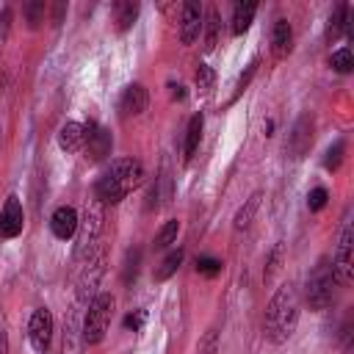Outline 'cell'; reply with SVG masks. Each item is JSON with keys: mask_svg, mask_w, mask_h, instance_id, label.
Segmentation results:
<instances>
[{"mask_svg": "<svg viewBox=\"0 0 354 354\" xmlns=\"http://www.w3.org/2000/svg\"><path fill=\"white\" fill-rule=\"evenodd\" d=\"M53 332H55V321H53V313L47 307H39L33 310L30 321H28V340H30V348L36 354H47L50 343H53Z\"/></svg>", "mask_w": 354, "mask_h": 354, "instance_id": "cell-7", "label": "cell"}, {"mask_svg": "<svg viewBox=\"0 0 354 354\" xmlns=\"http://www.w3.org/2000/svg\"><path fill=\"white\" fill-rule=\"evenodd\" d=\"M202 33V6L196 3H183L180 8V41L194 44Z\"/></svg>", "mask_w": 354, "mask_h": 354, "instance_id": "cell-12", "label": "cell"}, {"mask_svg": "<svg viewBox=\"0 0 354 354\" xmlns=\"http://www.w3.org/2000/svg\"><path fill=\"white\" fill-rule=\"evenodd\" d=\"M77 224H80V218H77V210H75L72 205H61V207H55L53 216H50V232H53L58 241L75 238Z\"/></svg>", "mask_w": 354, "mask_h": 354, "instance_id": "cell-11", "label": "cell"}, {"mask_svg": "<svg viewBox=\"0 0 354 354\" xmlns=\"http://www.w3.org/2000/svg\"><path fill=\"white\" fill-rule=\"evenodd\" d=\"M254 69H257V61H252L249 66H246V75H241V80H238V91H235V97L249 86V80H252V75H254Z\"/></svg>", "mask_w": 354, "mask_h": 354, "instance_id": "cell-36", "label": "cell"}, {"mask_svg": "<svg viewBox=\"0 0 354 354\" xmlns=\"http://www.w3.org/2000/svg\"><path fill=\"white\" fill-rule=\"evenodd\" d=\"M83 141H86V124L80 122H64L61 130H58V147L64 152H80L83 149Z\"/></svg>", "mask_w": 354, "mask_h": 354, "instance_id": "cell-16", "label": "cell"}, {"mask_svg": "<svg viewBox=\"0 0 354 354\" xmlns=\"http://www.w3.org/2000/svg\"><path fill=\"white\" fill-rule=\"evenodd\" d=\"M343 33H351V6L348 3H340V6H335L332 8V14H329V19H326V41L332 44V41H337Z\"/></svg>", "mask_w": 354, "mask_h": 354, "instance_id": "cell-15", "label": "cell"}, {"mask_svg": "<svg viewBox=\"0 0 354 354\" xmlns=\"http://www.w3.org/2000/svg\"><path fill=\"white\" fill-rule=\"evenodd\" d=\"M343 152H346V141L337 138V141L326 149V155H324V169H326V171H337L340 163H343Z\"/></svg>", "mask_w": 354, "mask_h": 354, "instance_id": "cell-28", "label": "cell"}, {"mask_svg": "<svg viewBox=\"0 0 354 354\" xmlns=\"http://www.w3.org/2000/svg\"><path fill=\"white\" fill-rule=\"evenodd\" d=\"M177 232H180V221H177V218L163 221V227H160V230L155 232V238H152V249H158V252L169 249L171 243H177Z\"/></svg>", "mask_w": 354, "mask_h": 354, "instance_id": "cell-23", "label": "cell"}, {"mask_svg": "<svg viewBox=\"0 0 354 354\" xmlns=\"http://www.w3.org/2000/svg\"><path fill=\"white\" fill-rule=\"evenodd\" d=\"M196 354H218V332L216 329H207L196 346Z\"/></svg>", "mask_w": 354, "mask_h": 354, "instance_id": "cell-31", "label": "cell"}, {"mask_svg": "<svg viewBox=\"0 0 354 354\" xmlns=\"http://www.w3.org/2000/svg\"><path fill=\"white\" fill-rule=\"evenodd\" d=\"M144 183V163L136 158H116L94 183V199L100 205H119Z\"/></svg>", "mask_w": 354, "mask_h": 354, "instance_id": "cell-2", "label": "cell"}, {"mask_svg": "<svg viewBox=\"0 0 354 354\" xmlns=\"http://www.w3.org/2000/svg\"><path fill=\"white\" fill-rule=\"evenodd\" d=\"M221 268H224V263L218 257H210V254H199L196 257V271L202 277H216V274H221Z\"/></svg>", "mask_w": 354, "mask_h": 354, "instance_id": "cell-29", "label": "cell"}, {"mask_svg": "<svg viewBox=\"0 0 354 354\" xmlns=\"http://www.w3.org/2000/svg\"><path fill=\"white\" fill-rule=\"evenodd\" d=\"M202 127H205V116H202V113H194V116L188 119V130H185V147H183L185 160H191V158L196 155L199 141H202Z\"/></svg>", "mask_w": 354, "mask_h": 354, "instance_id": "cell-19", "label": "cell"}, {"mask_svg": "<svg viewBox=\"0 0 354 354\" xmlns=\"http://www.w3.org/2000/svg\"><path fill=\"white\" fill-rule=\"evenodd\" d=\"M111 149H113V138H111V133H108L102 124L88 122V124H86V141H83V152H86V158H88L91 163H100V160H105V158L111 155Z\"/></svg>", "mask_w": 354, "mask_h": 354, "instance_id": "cell-8", "label": "cell"}, {"mask_svg": "<svg viewBox=\"0 0 354 354\" xmlns=\"http://www.w3.org/2000/svg\"><path fill=\"white\" fill-rule=\"evenodd\" d=\"M83 315H80V301L69 310L64 318V340H61V354H83Z\"/></svg>", "mask_w": 354, "mask_h": 354, "instance_id": "cell-10", "label": "cell"}, {"mask_svg": "<svg viewBox=\"0 0 354 354\" xmlns=\"http://www.w3.org/2000/svg\"><path fill=\"white\" fill-rule=\"evenodd\" d=\"M147 105H149V94H147V88H144L141 83H130V86L122 91V97H119V113H122L124 119L144 113Z\"/></svg>", "mask_w": 354, "mask_h": 354, "instance_id": "cell-13", "label": "cell"}, {"mask_svg": "<svg viewBox=\"0 0 354 354\" xmlns=\"http://www.w3.org/2000/svg\"><path fill=\"white\" fill-rule=\"evenodd\" d=\"M335 288H337V279H335V271H332V257H321L315 263V268L310 271V277H307V288H304L307 307L315 310V313L332 307Z\"/></svg>", "mask_w": 354, "mask_h": 354, "instance_id": "cell-3", "label": "cell"}, {"mask_svg": "<svg viewBox=\"0 0 354 354\" xmlns=\"http://www.w3.org/2000/svg\"><path fill=\"white\" fill-rule=\"evenodd\" d=\"M22 227H25L22 202H19L17 194H8V196H6V205H3V210H0V238L11 241V238H17V235L22 232Z\"/></svg>", "mask_w": 354, "mask_h": 354, "instance_id": "cell-9", "label": "cell"}, {"mask_svg": "<svg viewBox=\"0 0 354 354\" xmlns=\"http://www.w3.org/2000/svg\"><path fill=\"white\" fill-rule=\"evenodd\" d=\"M8 28H11V8H3V14H0V44L8 36Z\"/></svg>", "mask_w": 354, "mask_h": 354, "instance_id": "cell-35", "label": "cell"}, {"mask_svg": "<svg viewBox=\"0 0 354 354\" xmlns=\"http://www.w3.org/2000/svg\"><path fill=\"white\" fill-rule=\"evenodd\" d=\"M138 3H113V22H116V30H130L136 17H138Z\"/></svg>", "mask_w": 354, "mask_h": 354, "instance_id": "cell-22", "label": "cell"}, {"mask_svg": "<svg viewBox=\"0 0 354 354\" xmlns=\"http://www.w3.org/2000/svg\"><path fill=\"white\" fill-rule=\"evenodd\" d=\"M313 141H315V119H313V113L296 116V122L290 124L288 141H285V152H288L293 160H301V158H307V152L313 149Z\"/></svg>", "mask_w": 354, "mask_h": 354, "instance_id": "cell-5", "label": "cell"}, {"mask_svg": "<svg viewBox=\"0 0 354 354\" xmlns=\"http://www.w3.org/2000/svg\"><path fill=\"white\" fill-rule=\"evenodd\" d=\"M183 257H185V252H183L180 246H174V249L160 260V266L155 268V282H166V279H171V277L177 274V268L183 266Z\"/></svg>", "mask_w": 354, "mask_h": 354, "instance_id": "cell-20", "label": "cell"}, {"mask_svg": "<svg viewBox=\"0 0 354 354\" xmlns=\"http://www.w3.org/2000/svg\"><path fill=\"white\" fill-rule=\"evenodd\" d=\"M271 50L277 58H285L293 50V28L288 19H277L271 28Z\"/></svg>", "mask_w": 354, "mask_h": 354, "instance_id": "cell-17", "label": "cell"}, {"mask_svg": "<svg viewBox=\"0 0 354 354\" xmlns=\"http://www.w3.org/2000/svg\"><path fill=\"white\" fill-rule=\"evenodd\" d=\"M254 14H257V3H235V8H232V19H230V30H232V36H243V33L252 28Z\"/></svg>", "mask_w": 354, "mask_h": 354, "instance_id": "cell-18", "label": "cell"}, {"mask_svg": "<svg viewBox=\"0 0 354 354\" xmlns=\"http://www.w3.org/2000/svg\"><path fill=\"white\" fill-rule=\"evenodd\" d=\"M171 97H174V100H185V91H183V86H180V83H177V86L171 83Z\"/></svg>", "mask_w": 354, "mask_h": 354, "instance_id": "cell-39", "label": "cell"}, {"mask_svg": "<svg viewBox=\"0 0 354 354\" xmlns=\"http://www.w3.org/2000/svg\"><path fill=\"white\" fill-rule=\"evenodd\" d=\"M22 14H25V22H28V28H30V30H36V28L44 22V14H47V3H44V0H30V3H25Z\"/></svg>", "mask_w": 354, "mask_h": 354, "instance_id": "cell-24", "label": "cell"}, {"mask_svg": "<svg viewBox=\"0 0 354 354\" xmlns=\"http://www.w3.org/2000/svg\"><path fill=\"white\" fill-rule=\"evenodd\" d=\"M257 207H260V191H254L241 207H238V213H235V221H232V227H235V232H241V230H246L249 224H252V218H254V213H257Z\"/></svg>", "mask_w": 354, "mask_h": 354, "instance_id": "cell-21", "label": "cell"}, {"mask_svg": "<svg viewBox=\"0 0 354 354\" xmlns=\"http://www.w3.org/2000/svg\"><path fill=\"white\" fill-rule=\"evenodd\" d=\"M111 315H113V296L102 290L88 301V310L83 315V343L86 346L102 343V337L108 335V326H111Z\"/></svg>", "mask_w": 354, "mask_h": 354, "instance_id": "cell-4", "label": "cell"}, {"mask_svg": "<svg viewBox=\"0 0 354 354\" xmlns=\"http://www.w3.org/2000/svg\"><path fill=\"white\" fill-rule=\"evenodd\" d=\"M202 28H205V53H210L218 41V14H216V8H207V19L202 22Z\"/></svg>", "mask_w": 354, "mask_h": 354, "instance_id": "cell-26", "label": "cell"}, {"mask_svg": "<svg viewBox=\"0 0 354 354\" xmlns=\"http://www.w3.org/2000/svg\"><path fill=\"white\" fill-rule=\"evenodd\" d=\"M138 266H141V249H127V254H124V266H122V282H124V285L136 282V277H138Z\"/></svg>", "mask_w": 354, "mask_h": 354, "instance_id": "cell-25", "label": "cell"}, {"mask_svg": "<svg viewBox=\"0 0 354 354\" xmlns=\"http://www.w3.org/2000/svg\"><path fill=\"white\" fill-rule=\"evenodd\" d=\"M213 80H216V75H213V69H210L207 64H199V69H196V88L207 94V91L213 88Z\"/></svg>", "mask_w": 354, "mask_h": 354, "instance_id": "cell-32", "label": "cell"}, {"mask_svg": "<svg viewBox=\"0 0 354 354\" xmlns=\"http://www.w3.org/2000/svg\"><path fill=\"white\" fill-rule=\"evenodd\" d=\"M329 66H332L335 72H340V75H348V72L354 69V58H351V50H348V47H340V50H335V53L329 55Z\"/></svg>", "mask_w": 354, "mask_h": 354, "instance_id": "cell-27", "label": "cell"}, {"mask_svg": "<svg viewBox=\"0 0 354 354\" xmlns=\"http://www.w3.org/2000/svg\"><path fill=\"white\" fill-rule=\"evenodd\" d=\"M332 271H335L337 285H351V279H354V232H351L348 221L340 230V241H337V249L332 257Z\"/></svg>", "mask_w": 354, "mask_h": 354, "instance_id": "cell-6", "label": "cell"}, {"mask_svg": "<svg viewBox=\"0 0 354 354\" xmlns=\"http://www.w3.org/2000/svg\"><path fill=\"white\" fill-rule=\"evenodd\" d=\"M0 354H11V346H8V335L0 332Z\"/></svg>", "mask_w": 354, "mask_h": 354, "instance_id": "cell-38", "label": "cell"}, {"mask_svg": "<svg viewBox=\"0 0 354 354\" xmlns=\"http://www.w3.org/2000/svg\"><path fill=\"white\" fill-rule=\"evenodd\" d=\"M144 326V310H136V313H130L127 318H124V329H133V332H138Z\"/></svg>", "mask_w": 354, "mask_h": 354, "instance_id": "cell-34", "label": "cell"}, {"mask_svg": "<svg viewBox=\"0 0 354 354\" xmlns=\"http://www.w3.org/2000/svg\"><path fill=\"white\" fill-rule=\"evenodd\" d=\"M100 227H102V210L94 205L86 210V221H83V232H80V243H77V260L80 257H91V249L97 243V235H100Z\"/></svg>", "mask_w": 354, "mask_h": 354, "instance_id": "cell-14", "label": "cell"}, {"mask_svg": "<svg viewBox=\"0 0 354 354\" xmlns=\"http://www.w3.org/2000/svg\"><path fill=\"white\" fill-rule=\"evenodd\" d=\"M64 14H66V6H64V3H55V6H53V25H61Z\"/></svg>", "mask_w": 354, "mask_h": 354, "instance_id": "cell-37", "label": "cell"}, {"mask_svg": "<svg viewBox=\"0 0 354 354\" xmlns=\"http://www.w3.org/2000/svg\"><path fill=\"white\" fill-rule=\"evenodd\" d=\"M326 199H329V191H326L324 185H315V188L307 194V207H310L313 213H318V210L326 207Z\"/></svg>", "mask_w": 354, "mask_h": 354, "instance_id": "cell-30", "label": "cell"}, {"mask_svg": "<svg viewBox=\"0 0 354 354\" xmlns=\"http://www.w3.org/2000/svg\"><path fill=\"white\" fill-rule=\"evenodd\" d=\"M299 313H301V301H299L296 285L293 282H282L274 290V296L268 299V307H266V318H263L266 340L274 343V346L288 343V337L296 332Z\"/></svg>", "mask_w": 354, "mask_h": 354, "instance_id": "cell-1", "label": "cell"}, {"mask_svg": "<svg viewBox=\"0 0 354 354\" xmlns=\"http://www.w3.org/2000/svg\"><path fill=\"white\" fill-rule=\"evenodd\" d=\"M279 257H282V246H274V252H271V257H268V268L263 271V279L268 282L271 277H274V271L279 268Z\"/></svg>", "mask_w": 354, "mask_h": 354, "instance_id": "cell-33", "label": "cell"}]
</instances>
